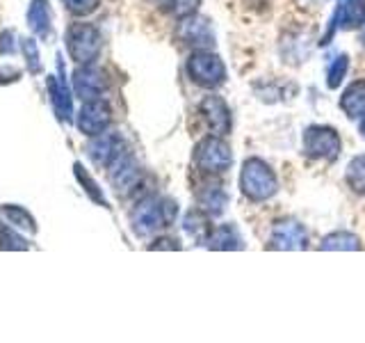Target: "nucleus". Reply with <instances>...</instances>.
<instances>
[{"label": "nucleus", "instance_id": "6ab92c4d", "mask_svg": "<svg viewBox=\"0 0 365 343\" xmlns=\"http://www.w3.org/2000/svg\"><path fill=\"white\" fill-rule=\"evenodd\" d=\"M0 211H3V215L7 217V220H9L11 224L19 227V229H23V232H28V234H34V232H37V224H34L32 215H30L28 211H23L21 206L5 204Z\"/></svg>", "mask_w": 365, "mask_h": 343}, {"label": "nucleus", "instance_id": "0eeeda50", "mask_svg": "<svg viewBox=\"0 0 365 343\" xmlns=\"http://www.w3.org/2000/svg\"><path fill=\"white\" fill-rule=\"evenodd\" d=\"M110 106L108 101L103 99H94V101H85L83 110L78 114V129L85 135H101L106 133V129L110 126Z\"/></svg>", "mask_w": 365, "mask_h": 343}, {"label": "nucleus", "instance_id": "5701e85b", "mask_svg": "<svg viewBox=\"0 0 365 343\" xmlns=\"http://www.w3.org/2000/svg\"><path fill=\"white\" fill-rule=\"evenodd\" d=\"M347 69H349V57L347 55H338L336 60H334V64H331V69H329L327 85L331 89H336L342 83V78L347 76Z\"/></svg>", "mask_w": 365, "mask_h": 343}, {"label": "nucleus", "instance_id": "f257e3e1", "mask_svg": "<svg viewBox=\"0 0 365 343\" xmlns=\"http://www.w3.org/2000/svg\"><path fill=\"white\" fill-rule=\"evenodd\" d=\"M176 204L167 197H146L135 206L130 222L137 236H153L176 220Z\"/></svg>", "mask_w": 365, "mask_h": 343}, {"label": "nucleus", "instance_id": "dca6fc26", "mask_svg": "<svg viewBox=\"0 0 365 343\" xmlns=\"http://www.w3.org/2000/svg\"><path fill=\"white\" fill-rule=\"evenodd\" d=\"M205 243H208L210 249H240L245 240L240 236L235 224H222V227L212 229L208 238H205Z\"/></svg>", "mask_w": 365, "mask_h": 343}, {"label": "nucleus", "instance_id": "f03ea898", "mask_svg": "<svg viewBox=\"0 0 365 343\" xmlns=\"http://www.w3.org/2000/svg\"><path fill=\"white\" fill-rule=\"evenodd\" d=\"M240 190L251 202H267L279 192V179L260 158H249L240 172Z\"/></svg>", "mask_w": 365, "mask_h": 343}, {"label": "nucleus", "instance_id": "a211bd4d", "mask_svg": "<svg viewBox=\"0 0 365 343\" xmlns=\"http://www.w3.org/2000/svg\"><path fill=\"white\" fill-rule=\"evenodd\" d=\"M199 204L205 213L220 215L226 206V192L220 186H205V190L199 192Z\"/></svg>", "mask_w": 365, "mask_h": 343}, {"label": "nucleus", "instance_id": "9b49d317", "mask_svg": "<svg viewBox=\"0 0 365 343\" xmlns=\"http://www.w3.org/2000/svg\"><path fill=\"white\" fill-rule=\"evenodd\" d=\"M123 151H125V149H123L121 137L114 135V133H101V135H96L94 144L89 146L91 160H94V163L101 165V167H110Z\"/></svg>", "mask_w": 365, "mask_h": 343}, {"label": "nucleus", "instance_id": "4be33fe9", "mask_svg": "<svg viewBox=\"0 0 365 343\" xmlns=\"http://www.w3.org/2000/svg\"><path fill=\"white\" fill-rule=\"evenodd\" d=\"M185 232L194 238H208V222H205V215L199 211H192L185 215Z\"/></svg>", "mask_w": 365, "mask_h": 343}, {"label": "nucleus", "instance_id": "4468645a", "mask_svg": "<svg viewBox=\"0 0 365 343\" xmlns=\"http://www.w3.org/2000/svg\"><path fill=\"white\" fill-rule=\"evenodd\" d=\"M331 23L334 26L329 28V34L331 30H336V26H342L347 30L365 26V0H342L336 9V19Z\"/></svg>", "mask_w": 365, "mask_h": 343}, {"label": "nucleus", "instance_id": "b1692460", "mask_svg": "<svg viewBox=\"0 0 365 343\" xmlns=\"http://www.w3.org/2000/svg\"><path fill=\"white\" fill-rule=\"evenodd\" d=\"M165 5H167V9L171 11V14L185 19V16H192L194 11L199 9L201 0H165Z\"/></svg>", "mask_w": 365, "mask_h": 343}, {"label": "nucleus", "instance_id": "cd10ccee", "mask_svg": "<svg viewBox=\"0 0 365 343\" xmlns=\"http://www.w3.org/2000/svg\"><path fill=\"white\" fill-rule=\"evenodd\" d=\"M16 39V34L11 32V30H7V32H3V37H0V53H14L16 49H19V44L14 41Z\"/></svg>", "mask_w": 365, "mask_h": 343}, {"label": "nucleus", "instance_id": "c756f323", "mask_svg": "<svg viewBox=\"0 0 365 343\" xmlns=\"http://www.w3.org/2000/svg\"><path fill=\"white\" fill-rule=\"evenodd\" d=\"M363 41H365V37H363Z\"/></svg>", "mask_w": 365, "mask_h": 343}, {"label": "nucleus", "instance_id": "7ed1b4c3", "mask_svg": "<svg viewBox=\"0 0 365 343\" xmlns=\"http://www.w3.org/2000/svg\"><path fill=\"white\" fill-rule=\"evenodd\" d=\"M187 76L192 78V83L201 87H220L226 80V66L220 55L199 49L187 60Z\"/></svg>", "mask_w": 365, "mask_h": 343}, {"label": "nucleus", "instance_id": "39448f33", "mask_svg": "<svg viewBox=\"0 0 365 343\" xmlns=\"http://www.w3.org/2000/svg\"><path fill=\"white\" fill-rule=\"evenodd\" d=\"M66 46L78 64H91L101 51V34L89 23H76L66 32Z\"/></svg>", "mask_w": 365, "mask_h": 343}, {"label": "nucleus", "instance_id": "f8f14e48", "mask_svg": "<svg viewBox=\"0 0 365 343\" xmlns=\"http://www.w3.org/2000/svg\"><path fill=\"white\" fill-rule=\"evenodd\" d=\"M48 89H51V99H53V108L57 112V117L62 121H68L73 114V101H71V89H68L66 78H64L62 62H60V71H57V76H51Z\"/></svg>", "mask_w": 365, "mask_h": 343}, {"label": "nucleus", "instance_id": "aec40b11", "mask_svg": "<svg viewBox=\"0 0 365 343\" xmlns=\"http://www.w3.org/2000/svg\"><path fill=\"white\" fill-rule=\"evenodd\" d=\"M347 183L349 186L365 194V156H356L347 167Z\"/></svg>", "mask_w": 365, "mask_h": 343}, {"label": "nucleus", "instance_id": "1a4fd4ad", "mask_svg": "<svg viewBox=\"0 0 365 343\" xmlns=\"http://www.w3.org/2000/svg\"><path fill=\"white\" fill-rule=\"evenodd\" d=\"M201 112L203 119L208 124V129L212 135L224 137L228 131H231V112H228V106L220 99V96H205L201 101Z\"/></svg>", "mask_w": 365, "mask_h": 343}, {"label": "nucleus", "instance_id": "423d86ee", "mask_svg": "<svg viewBox=\"0 0 365 343\" xmlns=\"http://www.w3.org/2000/svg\"><path fill=\"white\" fill-rule=\"evenodd\" d=\"M304 151L317 160H336L340 154V137L334 129L315 126L304 135Z\"/></svg>", "mask_w": 365, "mask_h": 343}, {"label": "nucleus", "instance_id": "20e7f679", "mask_svg": "<svg viewBox=\"0 0 365 343\" xmlns=\"http://www.w3.org/2000/svg\"><path fill=\"white\" fill-rule=\"evenodd\" d=\"M194 163H197V167L205 172V174H224L233 163L231 146H228L220 135L205 137L197 146V151H194Z\"/></svg>", "mask_w": 365, "mask_h": 343}, {"label": "nucleus", "instance_id": "c85d7f7f", "mask_svg": "<svg viewBox=\"0 0 365 343\" xmlns=\"http://www.w3.org/2000/svg\"><path fill=\"white\" fill-rule=\"evenodd\" d=\"M361 133H363V137H365V117H363V124H361Z\"/></svg>", "mask_w": 365, "mask_h": 343}, {"label": "nucleus", "instance_id": "393cba45", "mask_svg": "<svg viewBox=\"0 0 365 343\" xmlns=\"http://www.w3.org/2000/svg\"><path fill=\"white\" fill-rule=\"evenodd\" d=\"M76 177H78V181H80V183H83V186H85V190H87V194H89L91 199H94V202H98L101 206H106V197H103V192L98 190V186H96V183H94V181H91V179L87 177V172L83 169V165H76Z\"/></svg>", "mask_w": 365, "mask_h": 343}, {"label": "nucleus", "instance_id": "2eb2a0df", "mask_svg": "<svg viewBox=\"0 0 365 343\" xmlns=\"http://www.w3.org/2000/svg\"><path fill=\"white\" fill-rule=\"evenodd\" d=\"M340 108L347 112V117L351 119H361L365 117V80H356L351 83L345 94L340 99Z\"/></svg>", "mask_w": 365, "mask_h": 343}, {"label": "nucleus", "instance_id": "f3484780", "mask_svg": "<svg viewBox=\"0 0 365 343\" xmlns=\"http://www.w3.org/2000/svg\"><path fill=\"white\" fill-rule=\"evenodd\" d=\"M28 23L37 37L46 39L51 34V5L48 0H32L28 9Z\"/></svg>", "mask_w": 365, "mask_h": 343}, {"label": "nucleus", "instance_id": "ddd939ff", "mask_svg": "<svg viewBox=\"0 0 365 343\" xmlns=\"http://www.w3.org/2000/svg\"><path fill=\"white\" fill-rule=\"evenodd\" d=\"M180 37L185 39V44L190 46H197V49H205V46H212L215 44V34L210 23L205 19H197V16H185L180 23Z\"/></svg>", "mask_w": 365, "mask_h": 343}, {"label": "nucleus", "instance_id": "9d476101", "mask_svg": "<svg viewBox=\"0 0 365 343\" xmlns=\"http://www.w3.org/2000/svg\"><path fill=\"white\" fill-rule=\"evenodd\" d=\"M308 245V236H306V229L294 222V220H285L279 222L274 227L272 232V247H279V249H306Z\"/></svg>", "mask_w": 365, "mask_h": 343}, {"label": "nucleus", "instance_id": "bb28decb", "mask_svg": "<svg viewBox=\"0 0 365 343\" xmlns=\"http://www.w3.org/2000/svg\"><path fill=\"white\" fill-rule=\"evenodd\" d=\"M68 11H73L78 16H85L89 11H94L98 7V0H62Z\"/></svg>", "mask_w": 365, "mask_h": 343}, {"label": "nucleus", "instance_id": "6e6552de", "mask_svg": "<svg viewBox=\"0 0 365 343\" xmlns=\"http://www.w3.org/2000/svg\"><path fill=\"white\" fill-rule=\"evenodd\" d=\"M106 87H108L106 74L91 64H80V69L73 74V89L83 101L101 99Z\"/></svg>", "mask_w": 365, "mask_h": 343}, {"label": "nucleus", "instance_id": "a878e982", "mask_svg": "<svg viewBox=\"0 0 365 343\" xmlns=\"http://www.w3.org/2000/svg\"><path fill=\"white\" fill-rule=\"evenodd\" d=\"M21 49H23V55H26V62H28V66H30V71H32V74L41 71V62H39V49H37V44H34L32 39H23V41H21Z\"/></svg>", "mask_w": 365, "mask_h": 343}, {"label": "nucleus", "instance_id": "412c9836", "mask_svg": "<svg viewBox=\"0 0 365 343\" xmlns=\"http://www.w3.org/2000/svg\"><path fill=\"white\" fill-rule=\"evenodd\" d=\"M322 249H359V238L347 232L331 234L322 240Z\"/></svg>", "mask_w": 365, "mask_h": 343}]
</instances>
